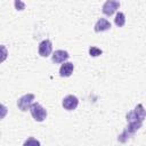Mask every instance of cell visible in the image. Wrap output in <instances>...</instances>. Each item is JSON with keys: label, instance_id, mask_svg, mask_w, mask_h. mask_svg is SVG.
<instances>
[{"label": "cell", "instance_id": "cell-1", "mask_svg": "<svg viewBox=\"0 0 146 146\" xmlns=\"http://www.w3.org/2000/svg\"><path fill=\"white\" fill-rule=\"evenodd\" d=\"M143 122H128L127 128L122 131V133L117 137V140L120 143H125L129 138H131L141 127Z\"/></svg>", "mask_w": 146, "mask_h": 146}, {"label": "cell", "instance_id": "cell-2", "mask_svg": "<svg viewBox=\"0 0 146 146\" xmlns=\"http://www.w3.org/2000/svg\"><path fill=\"white\" fill-rule=\"evenodd\" d=\"M145 117H146V110L141 104H138L135 107V110H132L127 114L128 122H143Z\"/></svg>", "mask_w": 146, "mask_h": 146}, {"label": "cell", "instance_id": "cell-3", "mask_svg": "<svg viewBox=\"0 0 146 146\" xmlns=\"http://www.w3.org/2000/svg\"><path fill=\"white\" fill-rule=\"evenodd\" d=\"M30 111H31L32 117L38 122H42L47 117V111L39 103H33L31 108H30Z\"/></svg>", "mask_w": 146, "mask_h": 146}, {"label": "cell", "instance_id": "cell-4", "mask_svg": "<svg viewBox=\"0 0 146 146\" xmlns=\"http://www.w3.org/2000/svg\"><path fill=\"white\" fill-rule=\"evenodd\" d=\"M33 100H34V95H33V94L23 95V96H22L21 98H18V100H17V107H18L21 111L25 112V111H27V110L31 108L32 104L34 103Z\"/></svg>", "mask_w": 146, "mask_h": 146}, {"label": "cell", "instance_id": "cell-5", "mask_svg": "<svg viewBox=\"0 0 146 146\" xmlns=\"http://www.w3.org/2000/svg\"><path fill=\"white\" fill-rule=\"evenodd\" d=\"M120 7V2L119 0H106L105 3L103 5V13L106 15V16H112Z\"/></svg>", "mask_w": 146, "mask_h": 146}, {"label": "cell", "instance_id": "cell-6", "mask_svg": "<svg viewBox=\"0 0 146 146\" xmlns=\"http://www.w3.org/2000/svg\"><path fill=\"white\" fill-rule=\"evenodd\" d=\"M63 107L66 110V111H73L78 107L79 105V99L76 96L74 95H67L66 97H64L63 99Z\"/></svg>", "mask_w": 146, "mask_h": 146}, {"label": "cell", "instance_id": "cell-7", "mask_svg": "<svg viewBox=\"0 0 146 146\" xmlns=\"http://www.w3.org/2000/svg\"><path fill=\"white\" fill-rule=\"evenodd\" d=\"M51 50H52V44H51L50 40L46 39V40H43L39 43L38 51H39V55L41 57H48L51 54Z\"/></svg>", "mask_w": 146, "mask_h": 146}, {"label": "cell", "instance_id": "cell-8", "mask_svg": "<svg viewBox=\"0 0 146 146\" xmlns=\"http://www.w3.org/2000/svg\"><path fill=\"white\" fill-rule=\"evenodd\" d=\"M70 57L68 52L66 50H62V49H58L56 50L52 56H51V60L55 63V64H59V63H64L65 60H67Z\"/></svg>", "mask_w": 146, "mask_h": 146}, {"label": "cell", "instance_id": "cell-9", "mask_svg": "<svg viewBox=\"0 0 146 146\" xmlns=\"http://www.w3.org/2000/svg\"><path fill=\"white\" fill-rule=\"evenodd\" d=\"M94 29H95V32H97V33H99V32H105V31H108V30L111 29V23H110L106 18H99V19L96 22Z\"/></svg>", "mask_w": 146, "mask_h": 146}, {"label": "cell", "instance_id": "cell-10", "mask_svg": "<svg viewBox=\"0 0 146 146\" xmlns=\"http://www.w3.org/2000/svg\"><path fill=\"white\" fill-rule=\"evenodd\" d=\"M74 70V65L71 62H65L64 64H62L60 68H59V75L63 78H67L73 73Z\"/></svg>", "mask_w": 146, "mask_h": 146}, {"label": "cell", "instance_id": "cell-11", "mask_svg": "<svg viewBox=\"0 0 146 146\" xmlns=\"http://www.w3.org/2000/svg\"><path fill=\"white\" fill-rule=\"evenodd\" d=\"M114 23H115V25H116V26L122 27V26L125 24V16H124V14H123V13H121V11H119V13L115 15Z\"/></svg>", "mask_w": 146, "mask_h": 146}, {"label": "cell", "instance_id": "cell-12", "mask_svg": "<svg viewBox=\"0 0 146 146\" xmlns=\"http://www.w3.org/2000/svg\"><path fill=\"white\" fill-rule=\"evenodd\" d=\"M102 54H103L102 49H99V48H97V47H90V48H89V55L92 56V57H97V56H99V55H102Z\"/></svg>", "mask_w": 146, "mask_h": 146}, {"label": "cell", "instance_id": "cell-13", "mask_svg": "<svg viewBox=\"0 0 146 146\" xmlns=\"http://www.w3.org/2000/svg\"><path fill=\"white\" fill-rule=\"evenodd\" d=\"M15 8L17 10H24L25 9V3L22 2V0H15Z\"/></svg>", "mask_w": 146, "mask_h": 146}, {"label": "cell", "instance_id": "cell-14", "mask_svg": "<svg viewBox=\"0 0 146 146\" xmlns=\"http://www.w3.org/2000/svg\"><path fill=\"white\" fill-rule=\"evenodd\" d=\"M31 143H33V144H36V145H39V144H40L38 140H34V139H32V138H31L30 140H26V141L24 143V145H29V144H31Z\"/></svg>", "mask_w": 146, "mask_h": 146}]
</instances>
